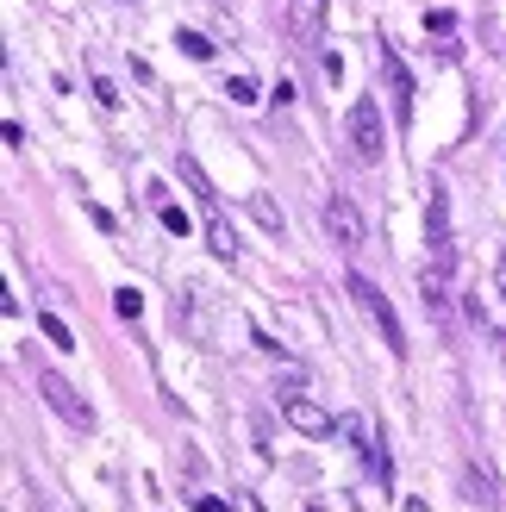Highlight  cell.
<instances>
[{"label": "cell", "instance_id": "cell-1", "mask_svg": "<svg viewBox=\"0 0 506 512\" xmlns=\"http://www.w3.org/2000/svg\"><path fill=\"white\" fill-rule=\"evenodd\" d=\"M350 300L363 306V319L382 331V344H388V356H407V331H400V319H394V306H388V294L375 288L369 275H350Z\"/></svg>", "mask_w": 506, "mask_h": 512}, {"label": "cell", "instance_id": "cell-2", "mask_svg": "<svg viewBox=\"0 0 506 512\" xmlns=\"http://www.w3.org/2000/svg\"><path fill=\"white\" fill-rule=\"evenodd\" d=\"M382 150H388V132H382V107L363 94L357 107H350V157L357 163H382Z\"/></svg>", "mask_w": 506, "mask_h": 512}, {"label": "cell", "instance_id": "cell-3", "mask_svg": "<svg viewBox=\"0 0 506 512\" xmlns=\"http://www.w3.org/2000/svg\"><path fill=\"white\" fill-rule=\"evenodd\" d=\"M338 438H344L350 450H357L363 463H369V475H375V481H382V488H388V481H394V463H388L382 438H375V431H369V419H363V413H344V419H338Z\"/></svg>", "mask_w": 506, "mask_h": 512}, {"label": "cell", "instance_id": "cell-4", "mask_svg": "<svg viewBox=\"0 0 506 512\" xmlns=\"http://www.w3.org/2000/svg\"><path fill=\"white\" fill-rule=\"evenodd\" d=\"M38 394H44L50 406H57V413H63V419H69L75 431H88V425H94V413H88V400H82V394H75V388H69V381L57 375V369H38Z\"/></svg>", "mask_w": 506, "mask_h": 512}, {"label": "cell", "instance_id": "cell-5", "mask_svg": "<svg viewBox=\"0 0 506 512\" xmlns=\"http://www.w3.org/2000/svg\"><path fill=\"white\" fill-rule=\"evenodd\" d=\"M375 63H382V75H388V94H394V119L407 125L413 119V75H407V63H400V50L382 38L375 44Z\"/></svg>", "mask_w": 506, "mask_h": 512}, {"label": "cell", "instance_id": "cell-6", "mask_svg": "<svg viewBox=\"0 0 506 512\" xmlns=\"http://www.w3.org/2000/svg\"><path fill=\"white\" fill-rule=\"evenodd\" d=\"M325 232H332L344 250H357V244H363V213H357V200H344V194L325 200Z\"/></svg>", "mask_w": 506, "mask_h": 512}, {"label": "cell", "instance_id": "cell-7", "mask_svg": "<svg viewBox=\"0 0 506 512\" xmlns=\"http://www.w3.org/2000/svg\"><path fill=\"white\" fill-rule=\"evenodd\" d=\"M282 419H288L294 431H307V438H332V431H338V419L325 413V406H313L307 394H294V400L282 406Z\"/></svg>", "mask_w": 506, "mask_h": 512}, {"label": "cell", "instance_id": "cell-8", "mask_svg": "<svg viewBox=\"0 0 506 512\" xmlns=\"http://www.w3.org/2000/svg\"><path fill=\"white\" fill-rule=\"evenodd\" d=\"M288 32L300 44H319V32H325V0H288Z\"/></svg>", "mask_w": 506, "mask_h": 512}, {"label": "cell", "instance_id": "cell-9", "mask_svg": "<svg viewBox=\"0 0 506 512\" xmlns=\"http://www.w3.org/2000/svg\"><path fill=\"white\" fill-rule=\"evenodd\" d=\"M207 244H213L219 263H238V238H232V225L219 219V207H207Z\"/></svg>", "mask_w": 506, "mask_h": 512}, {"label": "cell", "instance_id": "cell-10", "mask_svg": "<svg viewBox=\"0 0 506 512\" xmlns=\"http://www.w3.org/2000/svg\"><path fill=\"white\" fill-rule=\"evenodd\" d=\"M38 331H44V338L57 344V350H75V338H69V325H63L57 313H38Z\"/></svg>", "mask_w": 506, "mask_h": 512}, {"label": "cell", "instance_id": "cell-11", "mask_svg": "<svg viewBox=\"0 0 506 512\" xmlns=\"http://www.w3.org/2000/svg\"><path fill=\"white\" fill-rule=\"evenodd\" d=\"M225 94H232V107H257V82H250V75H232V82H225Z\"/></svg>", "mask_w": 506, "mask_h": 512}, {"label": "cell", "instance_id": "cell-12", "mask_svg": "<svg viewBox=\"0 0 506 512\" xmlns=\"http://www.w3.org/2000/svg\"><path fill=\"white\" fill-rule=\"evenodd\" d=\"M250 213H257L269 232H282V213H275V200H269V194H250Z\"/></svg>", "mask_w": 506, "mask_h": 512}, {"label": "cell", "instance_id": "cell-13", "mask_svg": "<svg viewBox=\"0 0 506 512\" xmlns=\"http://www.w3.org/2000/svg\"><path fill=\"white\" fill-rule=\"evenodd\" d=\"M175 44H182V50H188V57H194V63H207V57H213V44H207V38H200V32H175Z\"/></svg>", "mask_w": 506, "mask_h": 512}, {"label": "cell", "instance_id": "cell-14", "mask_svg": "<svg viewBox=\"0 0 506 512\" xmlns=\"http://www.w3.org/2000/svg\"><path fill=\"white\" fill-rule=\"evenodd\" d=\"M113 306H119V319H138V313H144V294H138V288H119Z\"/></svg>", "mask_w": 506, "mask_h": 512}, {"label": "cell", "instance_id": "cell-15", "mask_svg": "<svg viewBox=\"0 0 506 512\" xmlns=\"http://www.w3.org/2000/svg\"><path fill=\"white\" fill-rule=\"evenodd\" d=\"M425 32H438V38H450V32H457V19H450V13H425Z\"/></svg>", "mask_w": 506, "mask_h": 512}, {"label": "cell", "instance_id": "cell-16", "mask_svg": "<svg viewBox=\"0 0 506 512\" xmlns=\"http://www.w3.org/2000/svg\"><path fill=\"white\" fill-rule=\"evenodd\" d=\"M163 225H169V232H182V238H188V213H182V207H163Z\"/></svg>", "mask_w": 506, "mask_h": 512}, {"label": "cell", "instance_id": "cell-17", "mask_svg": "<svg viewBox=\"0 0 506 512\" xmlns=\"http://www.w3.org/2000/svg\"><path fill=\"white\" fill-rule=\"evenodd\" d=\"M238 506V500H232ZM232 506H225V500H194V512H232Z\"/></svg>", "mask_w": 506, "mask_h": 512}, {"label": "cell", "instance_id": "cell-18", "mask_svg": "<svg viewBox=\"0 0 506 512\" xmlns=\"http://www.w3.org/2000/svg\"><path fill=\"white\" fill-rule=\"evenodd\" d=\"M232 500H238V512H263V506H257V494H232Z\"/></svg>", "mask_w": 506, "mask_h": 512}, {"label": "cell", "instance_id": "cell-19", "mask_svg": "<svg viewBox=\"0 0 506 512\" xmlns=\"http://www.w3.org/2000/svg\"><path fill=\"white\" fill-rule=\"evenodd\" d=\"M494 281H500V300H506V256H500V263H494Z\"/></svg>", "mask_w": 506, "mask_h": 512}]
</instances>
